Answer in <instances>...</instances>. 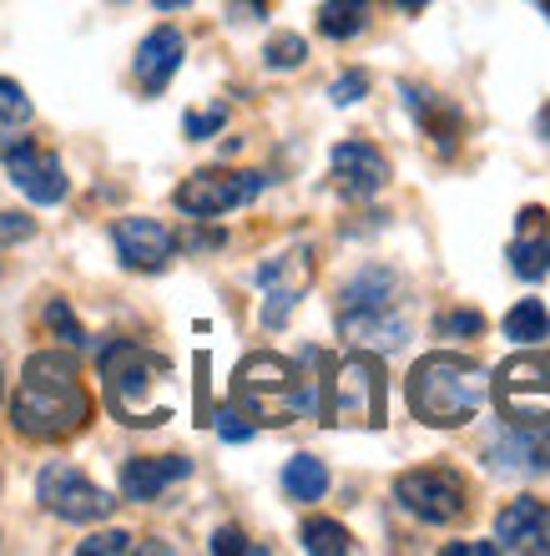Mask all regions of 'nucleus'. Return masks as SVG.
Wrapping results in <instances>:
<instances>
[{
	"mask_svg": "<svg viewBox=\"0 0 550 556\" xmlns=\"http://www.w3.org/2000/svg\"><path fill=\"white\" fill-rule=\"evenodd\" d=\"M0 157H5V177L26 192L30 203L51 207V203H61V198H66V188H72L56 152H51V147H41V142H30V137H11V142L0 147Z\"/></svg>",
	"mask_w": 550,
	"mask_h": 556,
	"instance_id": "9b49d317",
	"label": "nucleus"
},
{
	"mask_svg": "<svg viewBox=\"0 0 550 556\" xmlns=\"http://www.w3.org/2000/svg\"><path fill=\"white\" fill-rule=\"evenodd\" d=\"M36 233V223L26 213H0V243H21V238Z\"/></svg>",
	"mask_w": 550,
	"mask_h": 556,
	"instance_id": "f704fd0d",
	"label": "nucleus"
},
{
	"mask_svg": "<svg viewBox=\"0 0 550 556\" xmlns=\"http://www.w3.org/2000/svg\"><path fill=\"white\" fill-rule=\"evenodd\" d=\"M258 192H263V173H228V167H213V173H192L188 182H177L172 203H177V213L207 223V218L232 213V207H247Z\"/></svg>",
	"mask_w": 550,
	"mask_h": 556,
	"instance_id": "1a4fd4ad",
	"label": "nucleus"
},
{
	"mask_svg": "<svg viewBox=\"0 0 550 556\" xmlns=\"http://www.w3.org/2000/svg\"><path fill=\"white\" fill-rule=\"evenodd\" d=\"M232 21H263V0H232Z\"/></svg>",
	"mask_w": 550,
	"mask_h": 556,
	"instance_id": "e433bc0d",
	"label": "nucleus"
},
{
	"mask_svg": "<svg viewBox=\"0 0 550 556\" xmlns=\"http://www.w3.org/2000/svg\"><path fill=\"white\" fill-rule=\"evenodd\" d=\"M213 552H218V556H238V552H258V546H247V536L238 527H218V531H213Z\"/></svg>",
	"mask_w": 550,
	"mask_h": 556,
	"instance_id": "72a5a7b5",
	"label": "nucleus"
},
{
	"mask_svg": "<svg viewBox=\"0 0 550 556\" xmlns=\"http://www.w3.org/2000/svg\"><path fill=\"white\" fill-rule=\"evenodd\" d=\"M263 61H268V72H293L308 61V41L298 30H278L273 41L263 46Z\"/></svg>",
	"mask_w": 550,
	"mask_h": 556,
	"instance_id": "a878e982",
	"label": "nucleus"
},
{
	"mask_svg": "<svg viewBox=\"0 0 550 556\" xmlns=\"http://www.w3.org/2000/svg\"><path fill=\"white\" fill-rule=\"evenodd\" d=\"M405 395H409V415L420 425H430V430H460V425L475 420L485 395H490V375L470 354L439 350V354H424L420 365L409 369Z\"/></svg>",
	"mask_w": 550,
	"mask_h": 556,
	"instance_id": "7ed1b4c3",
	"label": "nucleus"
},
{
	"mask_svg": "<svg viewBox=\"0 0 550 556\" xmlns=\"http://www.w3.org/2000/svg\"><path fill=\"white\" fill-rule=\"evenodd\" d=\"M329 167H333V188L344 198H354V203H369L389 182V157L374 142H363V137H348V142L333 147Z\"/></svg>",
	"mask_w": 550,
	"mask_h": 556,
	"instance_id": "ddd939ff",
	"label": "nucleus"
},
{
	"mask_svg": "<svg viewBox=\"0 0 550 556\" xmlns=\"http://www.w3.org/2000/svg\"><path fill=\"white\" fill-rule=\"evenodd\" d=\"M21 122H30V97L21 81H11V76H0V127H21Z\"/></svg>",
	"mask_w": 550,
	"mask_h": 556,
	"instance_id": "cd10ccee",
	"label": "nucleus"
},
{
	"mask_svg": "<svg viewBox=\"0 0 550 556\" xmlns=\"http://www.w3.org/2000/svg\"><path fill=\"white\" fill-rule=\"evenodd\" d=\"M546 527H550L546 501L515 496L500 506V516H495V546H500V552H530V546L546 542Z\"/></svg>",
	"mask_w": 550,
	"mask_h": 556,
	"instance_id": "f3484780",
	"label": "nucleus"
},
{
	"mask_svg": "<svg viewBox=\"0 0 550 556\" xmlns=\"http://www.w3.org/2000/svg\"><path fill=\"white\" fill-rule=\"evenodd\" d=\"M439 334H449V339L485 334V314H479V308H449L445 319H439Z\"/></svg>",
	"mask_w": 550,
	"mask_h": 556,
	"instance_id": "c756f323",
	"label": "nucleus"
},
{
	"mask_svg": "<svg viewBox=\"0 0 550 556\" xmlns=\"http://www.w3.org/2000/svg\"><path fill=\"white\" fill-rule=\"evenodd\" d=\"M188 476H192L188 455H137V460L121 466V496L146 506V501H157L167 485L188 481Z\"/></svg>",
	"mask_w": 550,
	"mask_h": 556,
	"instance_id": "dca6fc26",
	"label": "nucleus"
},
{
	"mask_svg": "<svg viewBox=\"0 0 550 556\" xmlns=\"http://www.w3.org/2000/svg\"><path fill=\"white\" fill-rule=\"evenodd\" d=\"M338 334L354 344V350H399L409 339V314L405 308H384V314H348V319H338Z\"/></svg>",
	"mask_w": 550,
	"mask_h": 556,
	"instance_id": "412c9836",
	"label": "nucleus"
},
{
	"mask_svg": "<svg viewBox=\"0 0 550 556\" xmlns=\"http://www.w3.org/2000/svg\"><path fill=\"white\" fill-rule=\"evenodd\" d=\"M490 466L500 470V476H546L550 470V435H536V430L510 425V435L490 445Z\"/></svg>",
	"mask_w": 550,
	"mask_h": 556,
	"instance_id": "aec40b11",
	"label": "nucleus"
},
{
	"mask_svg": "<svg viewBox=\"0 0 550 556\" xmlns=\"http://www.w3.org/2000/svg\"><path fill=\"white\" fill-rule=\"evenodd\" d=\"M369 5H374V0H323L319 30L329 41H354V36L369 26Z\"/></svg>",
	"mask_w": 550,
	"mask_h": 556,
	"instance_id": "5701e85b",
	"label": "nucleus"
},
{
	"mask_svg": "<svg viewBox=\"0 0 550 556\" xmlns=\"http://www.w3.org/2000/svg\"><path fill=\"white\" fill-rule=\"evenodd\" d=\"M510 268L536 283L550 274V233H546V207H521L515 218V238H510Z\"/></svg>",
	"mask_w": 550,
	"mask_h": 556,
	"instance_id": "6ab92c4d",
	"label": "nucleus"
},
{
	"mask_svg": "<svg viewBox=\"0 0 550 556\" xmlns=\"http://www.w3.org/2000/svg\"><path fill=\"white\" fill-rule=\"evenodd\" d=\"M232 405L253 425H293L298 415L319 410L314 384L298 375V365L268 350L247 354L243 365L232 369Z\"/></svg>",
	"mask_w": 550,
	"mask_h": 556,
	"instance_id": "20e7f679",
	"label": "nucleus"
},
{
	"mask_svg": "<svg viewBox=\"0 0 550 556\" xmlns=\"http://www.w3.org/2000/svg\"><path fill=\"white\" fill-rule=\"evenodd\" d=\"M253 430H258V425L247 420L238 405H222V410H218V435L228 440V445H243V440H253Z\"/></svg>",
	"mask_w": 550,
	"mask_h": 556,
	"instance_id": "2f4dec72",
	"label": "nucleus"
},
{
	"mask_svg": "<svg viewBox=\"0 0 550 556\" xmlns=\"http://www.w3.org/2000/svg\"><path fill=\"white\" fill-rule=\"evenodd\" d=\"M399 91H405V106L414 112V122L424 127V137H435L439 157H449V152L460 147V137H464V117H460V106L445 102V97H435V91L409 87V81H405Z\"/></svg>",
	"mask_w": 550,
	"mask_h": 556,
	"instance_id": "a211bd4d",
	"label": "nucleus"
},
{
	"mask_svg": "<svg viewBox=\"0 0 550 556\" xmlns=\"http://www.w3.org/2000/svg\"><path fill=\"white\" fill-rule=\"evenodd\" d=\"M76 552L81 556H121V552H131V531H97V536H87Z\"/></svg>",
	"mask_w": 550,
	"mask_h": 556,
	"instance_id": "473e14b6",
	"label": "nucleus"
},
{
	"mask_svg": "<svg viewBox=\"0 0 550 556\" xmlns=\"http://www.w3.org/2000/svg\"><path fill=\"white\" fill-rule=\"evenodd\" d=\"M298 542H304V552H314V556H344V552H354L348 527H338V521H329V516H308L304 531H298Z\"/></svg>",
	"mask_w": 550,
	"mask_h": 556,
	"instance_id": "393cba45",
	"label": "nucleus"
},
{
	"mask_svg": "<svg viewBox=\"0 0 550 556\" xmlns=\"http://www.w3.org/2000/svg\"><path fill=\"white\" fill-rule=\"evenodd\" d=\"M182 56H188V41H182V30L177 26L146 30L142 46H137V56H131V76H137V87H142L146 97H162L167 81L182 72Z\"/></svg>",
	"mask_w": 550,
	"mask_h": 556,
	"instance_id": "4468645a",
	"label": "nucleus"
},
{
	"mask_svg": "<svg viewBox=\"0 0 550 556\" xmlns=\"http://www.w3.org/2000/svg\"><path fill=\"white\" fill-rule=\"evenodd\" d=\"M460 552H470V556H495L500 546H495V542H449V546H445V556H460Z\"/></svg>",
	"mask_w": 550,
	"mask_h": 556,
	"instance_id": "c9c22d12",
	"label": "nucleus"
},
{
	"mask_svg": "<svg viewBox=\"0 0 550 556\" xmlns=\"http://www.w3.org/2000/svg\"><path fill=\"white\" fill-rule=\"evenodd\" d=\"M506 339L515 344H546L550 339V314L540 299H521V304L506 314Z\"/></svg>",
	"mask_w": 550,
	"mask_h": 556,
	"instance_id": "b1692460",
	"label": "nucleus"
},
{
	"mask_svg": "<svg viewBox=\"0 0 550 556\" xmlns=\"http://www.w3.org/2000/svg\"><path fill=\"white\" fill-rule=\"evenodd\" d=\"M91 390L81 384V365L66 350L30 354L21 369V384L11 395V425L26 440H72L91 425Z\"/></svg>",
	"mask_w": 550,
	"mask_h": 556,
	"instance_id": "f257e3e1",
	"label": "nucleus"
},
{
	"mask_svg": "<svg viewBox=\"0 0 550 556\" xmlns=\"http://www.w3.org/2000/svg\"><path fill=\"white\" fill-rule=\"evenodd\" d=\"M319 415L329 425H354V430H379L389 420V395H384V359L374 350H354L333 359L323 375Z\"/></svg>",
	"mask_w": 550,
	"mask_h": 556,
	"instance_id": "39448f33",
	"label": "nucleus"
},
{
	"mask_svg": "<svg viewBox=\"0 0 550 556\" xmlns=\"http://www.w3.org/2000/svg\"><path fill=\"white\" fill-rule=\"evenodd\" d=\"M253 283L268 293L263 299V329H283L289 314L298 308V299L308 293V283H314V249H289L268 258V264H258Z\"/></svg>",
	"mask_w": 550,
	"mask_h": 556,
	"instance_id": "9d476101",
	"label": "nucleus"
},
{
	"mask_svg": "<svg viewBox=\"0 0 550 556\" xmlns=\"http://www.w3.org/2000/svg\"><path fill=\"white\" fill-rule=\"evenodd\" d=\"M222 122H228V106H207V112H188L182 117V132L192 137V142H203V137H213V132H222Z\"/></svg>",
	"mask_w": 550,
	"mask_h": 556,
	"instance_id": "7c9ffc66",
	"label": "nucleus"
},
{
	"mask_svg": "<svg viewBox=\"0 0 550 556\" xmlns=\"http://www.w3.org/2000/svg\"><path fill=\"white\" fill-rule=\"evenodd\" d=\"M112 243H116V258L131 274H162L177 258V233L157 218H116Z\"/></svg>",
	"mask_w": 550,
	"mask_h": 556,
	"instance_id": "f8f14e48",
	"label": "nucleus"
},
{
	"mask_svg": "<svg viewBox=\"0 0 550 556\" xmlns=\"http://www.w3.org/2000/svg\"><path fill=\"white\" fill-rule=\"evenodd\" d=\"M536 127H540V137H546V142H550V102L540 106V122H536Z\"/></svg>",
	"mask_w": 550,
	"mask_h": 556,
	"instance_id": "58836bf2",
	"label": "nucleus"
},
{
	"mask_svg": "<svg viewBox=\"0 0 550 556\" xmlns=\"http://www.w3.org/2000/svg\"><path fill=\"white\" fill-rule=\"evenodd\" d=\"M394 501L409 516L430 521V527H449L470 506V485H464V476L455 466H414L394 481Z\"/></svg>",
	"mask_w": 550,
	"mask_h": 556,
	"instance_id": "0eeeda50",
	"label": "nucleus"
},
{
	"mask_svg": "<svg viewBox=\"0 0 550 556\" xmlns=\"http://www.w3.org/2000/svg\"><path fill=\"white\" fill-rule=\"evenodd\" d=\"M283 491L298 506H314V501L329 496V466H323L319 455H293L289 466H283Z\"/></svg>",
	"mask_w": 550,
	"mask_h": 556,
	"instance_id": "4be33fe9",
	"label": "nucleus"
},
{
	"mask_svg": "<svg viewBox=\"0 0 550 556\" xmlns=\"http://www.w3.org/2000/svg\"><path fill=\"white\" fill-rule=\"evenodd\" d=\"M369 87H374V81H369V72H359V66H348L344 76H333L329 102H333V106H354V102H363V97H369Z\"/></svg>",
	"mask_w": 550,
	"mask_h": 556,
	"instance_id": "c85d7f7f",
	"label": "nucleus"
},
{
	"mask_svg": "<svg viewBox=\"0 0 550 556\" xmlns=\"http://www.w3.org/2000/svg\"><path fill=\"white\" fill-rule=\"evenodd\" d=\"M540 11H546V21H550V0H540Z\"/></svg>",
	"mask_w": 550,
	"mask_h": 556,
	"instance_id": "a19ab883",
	"label": "nucleus"
},
{
	"mask_svg": "<svg viewBox=\"0 0 550 556\" xmlns=\"http://www.w3.org/2000/svg\"><path fill=\"white\" fill-rule=\"evenodd\" d=\"M46 329H51L66 350H87V329H81V319L72 314L66 299H51V304H46Z\"/></svg>",
	"mask_w": 550,
	"mask_h": 556,
	"instance_id": "bb28decb",
	"label": "nucleus"
},
{
	"mask_svg": "<svg viewBox=\"0 0 550 556\" xmlns=\"http://www.w3.org/2000/svg\"><path fill=\"white\" fill-rule=\"evenodd\" d=\"M500 415L521 430L550 435V350L546 354H515L500 365V375L490 380Z\"/></svg>",
	"mask_w": 550,
	"mask_h": 556,
	"instance_id": "423d86ee",
	"label": "nucleus"
},
{
	"mask_svg": "<svg viewBox=\"0 0 550 556\" xmlns=\"http://www.w3.org/2000/svg\"><path fill=\"white\" fill-rule=\"evenodd\" d=\"M36 501H41L51 516L61 521H76V527H91V521H106L116 511V496H106L97 481H87V470L72 466V460H51L36 476Z\"/></svg>",
	"mask_w": 550,
	"mask_h": 556,
	"instance_id": "6e6552de",
	"label": "nucleus"
},
{
	"mask_svg": "<svg viewBox=\"0 0 550 556\" xmlns=\"http://www.w3.org/2000/svg\"><path fill=\"white\" fill-rule=\"evenodd\" d=\"M384 308H405V278L384 264H369L338 289V319L348 314H384Z\"/></svg>",
	"mask_w": 550,
	"mask_h": 556,
	"instance_id": "2eb2a0df",
	"label": "nucleus"
},
{
	"mask_svg": "<svg viewBox=\"0 0 550 556\" xmlns=\"http://www.w3.org/2000/svg\"><path fill=\"white\" fill-rule=\"evenodd\" d=\"M389 5H399V11H424L430 0H389Z\"/></svg>",
	"mask_w": 550,
	"mask_h": 556,
	"instance_id": "ea45409f",
	"label": "nucleus"
},
{
	"mask_svg": "<svg viewBox=\"0 0 550 556\" xmlns=\"http://www.w3.org/2000/svg\"><path fill=\"white\" fill-rule=\"evenodd\" d=\"M152 5H157V11H188L192 0H152Z\"/></svg>",
	"mask_w": 550,
	"mask_h": 556,
	"instance_id": "4c0bfd02",
	"label": "nucleus"
},
{
	"mask_svg": "<svg viewBox=\"0 0 550 556\" xmlns=\"http://www.w3.org/2000/svg\"><path fill=\"white\" fill-rule=\"evenodd\" d=\"M102 395H106V410L116 415L121 425H162L172 420V365L162 354L131 344V339H112L102 344Z\"/></svg>",
	"mask_w": 550,
	"mask_h": 556,
	"instance_id": "f03ea898",
	"label": "nucleus"
}]
</instances>
